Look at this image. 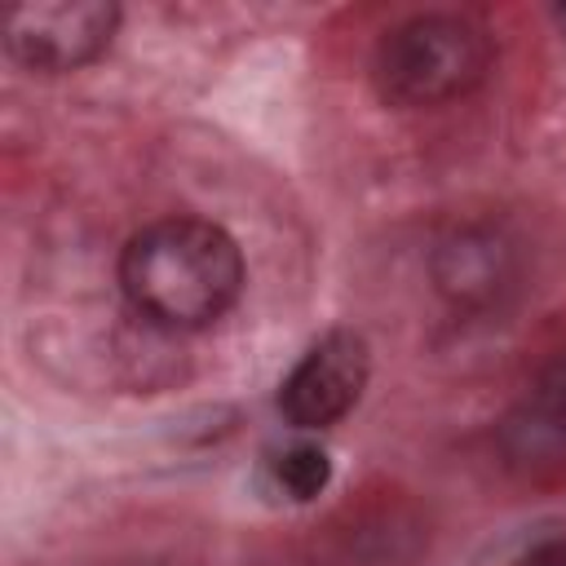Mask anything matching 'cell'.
Returning <instances> with one entry per match:
<instances>
[{
    "mask_svg": "<svg viewBox=\"0 0 566 566\" xmlns=\"http://www.w3.org/2000/svg\"><path fill=\"white\" fill-rule=\"evenodd\" d=\"M274 482H279L296 504L318 500V495L327 491V482H332V455H327L318 442H296V447H287V451L274 460Z\"/></svg>",
    "mask_w": 566,
    "mask_h": 566,
    "instance_id": "cell-7",
    "label": "cell"
},
{
    "mask_svg": "<svg viewBox=\"0 0 566 566\" xmlns=\"http://www.w3.org/2000/svg\"><path fill=\"white\" fill-rule=\"evenodd\" d=\"M495 44L464 13H416L389 27L371 53V88L385 106L429 111L473 93L491 75Z\"/></svg>",
    "mask_w": 566,
    "mask_h": 566,
    "instance_id": "cell-2",
    "label": "cell"
},
{
    "mask_svg": "<svg viewBox=\"0 0 566 566\" xmlns=\"http://www.w3.org/2000/svg\"><path fill=\"white\" fill-rule=\"evenodd\" d=\"M500 451L513 469H553L566 460V349L553 354L500 424Z\"/></svg>",
    "mask_w": 566,
    "mask_h": 566,
    "instance_id": "cell-6",
    "label": "cell"
},
{
    "mask_svg": "<svg viewBox=\"0 0 566 566\" xmlns=\"http://www.w3.org/2000/svg\"><path fill=\"white\" fill-rule=\"evenodd\" d=\"M429 274L433 287L455 310H486L513 287L517 256L495 226H455L451 234L438 239L429 256Z\"/></svg>",
    "mask_w": 566,
    "mask_h": 566,
    "instance_id": "cell-5",
    "label": "cell"
},
{
    "mask_svg": "<svg viewBox=\"0 0 566 566\" xmlns=\"http://www.w3.org/2000/svg\"><path fill=\"white\" fill-rule=\"evenodd\" d=\"M4 53L31 75H71L97 62L115 31V0H13L0 13Z\"/></svg>",
    "mask_w": 566,
    "mask_h": 566,
    "instance_id": "cell-3",
    "label": "cell"
},
{
    "mask_svg": "<svg viewBox=\"0 0 566 566\" xmlns=\"http://www.w3.org/2000/svg\"><path fill=\"white\" fill-rule=\"evenodd\" d=\"M371 376V345L354 327L323 332L279 385V411L296 429H327L349 416Z\"/></svg>",
    "mask_w": 566,
    "mask_h": 566,
    "instance_id": "cell-4",
    "label": "cell"
},
{
    "mask_svg": "<svg viewBox=\"0 0 566 566\" xmlns=\"http://www.w3.org/2000/svg\"><path fill=\"white\" fill-rule=\"evenodd\" d=\"M124 301L164 332H199L217 323L243 292V252L230 230L208 217H159L119 252Z\"/></svg>",
    "mask_w": 566,
    "mask_h": 566,
    "instance_id": "cell-1",
    "label": "cell"
},
{
    "mask_svg": "<svg viewBox=\"0 0 566 566\" xmlns=\"http://www.w3.org/2000/svg\"><path fill=\"white\" fill-rule=\"evenodd\" d=\"M517 566H566V535H553V539H539Z\"/></svg>",
    "mask_w": 566,
    "mask_h": 566,
    "instance_id": "cell-8",
    "label": "cell"
}]
</instances>
